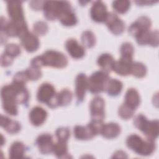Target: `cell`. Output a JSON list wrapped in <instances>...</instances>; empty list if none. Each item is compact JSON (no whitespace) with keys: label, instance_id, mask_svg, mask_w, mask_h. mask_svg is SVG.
<instances>
[{"label":"cell","instance_id":"obj_1","mask_svg":"<svg viewBox=\"0 0 159 159\" xmlns=\"http://www.w3.org/2000/svg\"><path fill=\"white\" fill-rule=\"evenodd\" d=\"M1 96L4 111L11 116L18 114V104L27 105L29 100V93L25 84L13 81L2 87Z\"/></svg>","mask_w":159,"mask_h":159},{"label":"cell","instance_id":"obj_2","mask_svg":"<svg viewBox=\"0 0 159 159\" xmlns=\"http://www.w3.org/2000/svg\"><path fill=\"white\" fill-rule=\"evenodd\" d=\"M126 145L128 148L138 155L148 156L152 154L155 150L154 140L143 139L137 134H131L126 139Z\"/></svg>","mask_w":159,"mask_h":159},{"label":"cell","instance_id":"obj_3","mask_svg":"<svg viewBox=\"0 0 159 159\" xmlns=\"http://www.w3.org/2000/svg\"><path fill=\"white\" fill-rule=\"evenodd\" d=\"M6 2L7 13L10 20L16 24L20 29L21 32L20 38L28 32L27 24L24 16L22 2L19 1H9Z\"/></svg>","mask_w":159,"mask_h":159},{"label":"cell","instance_id":"obj_4","mask_svg":"<svg viewBox=\"0 0 159 159\" xmlns=\"http://www.w3.org/2000/svg\"><path fill=\"white\" fill-rule=\"evenodd\" d=\"M134 125L147 139L154 140L158 137L159 130V122L158 120H149L145 116L140 114L135 117Z\"/></svg>","mask_w":159,"mask_h":159},{"label":"cell","instance_id":"obj_5","mask_svg":"<svg viewBox=\"0 0 159 159\" xmlns=\"http://www.w3.org/2000/svg\"><path fill=\"white\" fill-rule=\"evenodd\" d=\"M103 122L92 120L86 125H76L73 129L75 137L80 140H88L100 134Z\"/></svg>","mask_w":159,"mask_h":159},{"label":"cell","instance_id":"obj_6","mask_svg":"<svg viewBox=\"0 0 159 159\" xmlns=\"http://www.w3.org/2000/svg\"><path fill=\"white\" fill-rule=\"evenodd\" d=\"M37 99L39 102L45 104L50 108L58 107L57 93L54 86L48 83H43L39 86L37 93Z\"/></svg>","mask_w":159,"mask_h":159},{"label":"cell","instance_id":"obj_7","mask_svg":"<svg viewBox=\"0 0 159 159\" xmlns=\"http://www.w3.org/2000/svg\"><path fill=\"white\" fill-rule=\"evenodd\" d=\"M42 66H50L56 68H63L68 64L66 57L62 53L55 50H47L39 56Z\"/></svg>","mask_w":159,"mask_h":159},{"label":"cell","instance_id":"obj_8","mask_svg":"<svg viewBox=\"0 0 159 159\" xmlns=\"http://www.w3.org/2000/svg\"><path fill=\"white\" fill-rule=\"evenodd\" d=\"M71 8L70 2L67 1H45L42 9L44 17L53 21L58 19L63 12Z\"/></svg>","mask_w":159,"mask_h":159},{"label":"cell","instance_id":"obj_9","mask_svg":"<svg viewBox=\"0 0 159 159\" xmlns=\"http://www.w3.org/2000/svg\"><path fill=\"white\" fill-rule=\"evenodd\" d=\"M108 73L102 70L93 73L88 79V89L94 94H98L105 91L109 80Z\"/></svg>","mask_w":159,"mask_h":159},{"label":"cell","instance_id":"obj_10","mask_svg":"<svg viewBox=\"0 0 159 159\" xmlns=\"http://www.w3.org/2000/svg\"><path fill=\"white\" fill-rule=\"evenodd\" d=\"M104 104V101L101 97L96 96L91 100L89 109L92 120L103 122L105 117Z\"/></svg>","mask_w":159,"mask_h":159},{"label":"cell","instance_id":"obj_11","mask_svg":"<svg viewBox=\"0 0 159 159\" xmlns=\"http://www.w3.org/2000/svg\"><path fill=\"white\" fill-rule=\"evenodd\" d=\"M152 25L150 19L147 16H140L129 27V34L135 38L144 32L149 30Z\"/></svg>","mask_w":159,"mask_h":159},{"label":"cell","instance_id":"obj_12","mask_svg":"<svg viewBox=\"0 0 159 159\" xmlns=\"http://www.w3.org/2000/svg\"><path fill=\"white\" fill-rule=\"evenodd\" d=\"M108 12L105 4L101 1L93 2L90 9V16L93 21L98 23L105 22Z\"/></svg>","mask_w":159,"mask_h":159},{"label":"cell","instance_id":"obj_13","mask_svg":"<svg viewBox=\"0 0 159 159\" xmlns=\"http://www.w3.org/2000/svg\"><path fill=\"white\" fill-rule=\"evenodd\" d=\"M105 23L109 30L114 35H120L124 31V22L113 12H108Z\"/></svg>","mask_w":159,"mask_h":159},{"label":"cell","instance_id":"obj_14","mask_svg":"<svg viewBox=\"0 0 159 159\" xmlns=\"http://www.w3.org/2000/svg\"><path fill=\"white\" fill-rule=\"evenodd\" d=\"M54 143L53 137L50 134H42L39 135L35 140V145L39 152L43 155L52 152Z\"/></svg>","mask_w":159,"mask_h":159},{"label":"cell","instance_id":"obj_15","mask_svg":"<svg viewBox=\"0 0 159 159\" xmlns=\"http://www.w3.org/2000/svg\"><path fill=\"white\" fill-rule=\"evenodd\" d=\"M88 78L84 73L78 74L75 79V95L77 101L81 102L88 89Z\"/></svg>","mask_w":159,"mask_h":159},{"label":"cell","instance_id":"obj_16","mask_svg":"<svg viewBox=\"0 0 159 159\" xmlns=\"http://www.w3.org/2000/svg\"><path fill=\"white\" fill-rule=\"evenodd\" d=\"M137 43L140 45H148L152 47H157L158 45V30H147L135 37Z\"/></svg>","mask_w":159,"mask_h":159},{"label":"cell","instance_id":"obj_17","mask_svg":"<svg viewBox=\"0 0 159 159\" xmlns=\"http://www.w3.org/2000/svg\"><path fill=\"white\" fill-rule=\"evenodd\" d=\"M20 39L22 46L27 52H34L39 47L40 42L38 37L34 34L29 31L20 37Z\"/></svg>","mask_w":159,"mask_h":159},{"label":"cell","instance_id":"obj_18","mask_svg":"<svg viewBox=\"0 0 159 159\" xmlns=\"http://www.w3.org/2000/svg\"><path fill=\"white\" fill-rule=\"evenodd\" d=\"M65 48L69 55L74 59H81L85 55L83 46L79 44L76 39H70L65 43Z\"/></svg>","mask_w":159,"mask_h":159},{"label":"cell","instance_id":"obj_19","mask_svg":"<svg viewBox=\"0 0 159 159\" xmlns=\"http://www.w3.org/2000/svg\"><path fill=\"white\" fill-rule=\"evenodd\" d=\"M29 117L30 123L33 125L39 127L45 122L47 117V112L43 108L36 106L30 110Z\"/></svg>","mask_w":159,"mask_h":159},{"label":"cell","instance_id":"obj_20","mask_svg":"<svg viewBox=\"0 0 159 159\" xmlns=\"http://www.w3.org/2000/svg\"><path fill=\"white\" fill-rule=\"evenodd\" d=\"M0 125L2 128L10 134H17L21 129L20 124L19 122L12 120L8 117L3 115H1Z\"/></svg>","mask_w":159,"mask_h":159},{"label":"cell","instance_id":"obj_21","mask_svg":"<svg viewBox=\"0 0 159 159\" xmlns=\"http://www.w3.org/2000/svg\"><path fill=\"white\" fill-rule=\"evenodd\" d=\"M120 133V127L117 123L110 122L104 124L101 128L100 134L104 138L112 139L117 137Z\"/></svg>","mask_w":159,"mask_h":159},{"label":"cell","instance_id":"obj_22","mask_svg":"<svg viewBox=\"0 0 159 159\" xmlns=\"http://www.w3.org/2000/svg\"><path fill=\"white\" fill-rule=\"evenodd\" d=\"M140 102V98L138 91L134 88H129L125 95L124 104L135 111Z\"/></svg>","mask_w":159,"mask_h":159},{"label":"cell","instance_id":"obj_23","mask_svg":"<svg viewBox=\"0 0 159 159\" xmlns=\"http://www.w3.org/2000/svg\"><path fill=\"white\" fill-rule=\"evenodd\" d=\"M133 61L120 58L118 61H115L112 67V71L120 76H127L130 74L131 65Z\"/></svg>","mask_w":159,"mask_h":159},{"label":"cell","instance_id":"obj_24","mask_svg":"<svg viewBox=\"0 0 159 159\" xmlns=\"http://www.w3.org/2000/svg\"><path fill=\"white\" fill-rule=\"evenodd\" d=\"M115 60L113 57L109 53H102L99 56L97 60L98 66L102 69V71L109 73L112 70V67L114 64Z\"/></svg>","mask_w":159,"mask_h":159},{"label":"cell","instance_id":"obj_25","mask_svg":"<svg viewBox=\"0 0 159 159\" xmlns=\"http://www.w3.org/2000/svg\"><path fill=\"white\" fill-rule=\"evenodd\" d=\"M61 24L66 27H71L75 25L78 22V19L75 13L72 9H69L63 12L58 18Z\"/></svg>","mask_w":159,"mask_h":159},{"label":"cell","instance_id":"obj_26","mask_svg":"<svg viewBox=\"0 0 159 159\" xmlns=\"http://www.w3.org/2000/svg\"><path fill=\"white\" fill-rule=\"evenodd\" d=\"M123 88L122 83L117 79H109L105 89L109 96H118L122 91Z\"/></svg>","mask_w":159,"mask_h":159},{"label":"cell","instance_id":"obj_27","mask_svg":"<svg viewBox=\"0 0 159 159\" xmlns=\"http://www.w3.org/2000/svg\"><path fill=\"white\" fill-rule=\"evenodd\" d=\"M25 152L24 144L19 141L13 142L9 150V156L11 158H22Z\"/></svg>","mask_w":159,"mask_h":159},{"label":"cell","instance_id":"obj_28","mask_svg":"<svg viewBox=\"0 0 159 159\" xmlns=\"http://www.w3.org/2000/svg\"><path fill=\"white\" fill-rule=\"evenodd\" d=\"M52 152L58 158H70V156L68 152L67 142L58 141L54 143Z\"/></svg>","mask_w":159,"mask_h":159},{"label":"cell","instance_id":"obj_29","mask_svg":"<svg viewBox=\"0 0 159 159\" xmlns=\"http://www.w3.org/2000/svg\"><path fill=\"white\" fill-rule=\"evenodd\" d=\"M72 93L68 89H63L57 93V101L58 106H66L72 100Z\"/></svg>","mask_w":159,"mask_h":159},{"label":"cell","instance_id":"obj_30","mask_svg":"<svg viewBox=\"0 0 159 159\" xmlns=\"http://www.w3.org/2000/svg\"><path fill=\"white\" fill-rule=\"evenodd\" d=\"M120 58L131 60L133 59V55L134 53V48L132 43L129 42L123 43L120 48Z\"/></svg>","mask_w":159,"mask_h":159},{"label":"cell","instance_id":"obj_31","mask_svg":"<svg viewBox=\"0 0 159 159\" xmlns=\"http://www.w3.org/2000/svg\"><path fill=\"white\" fill-rule=\"evenodd\" d=\"M130 74L137 78H143L147 74V68L142 63L133 62L131 65Z\"/></svg>","mask_w":159,"mask_h":159},{"label":"cell","instance_id":"obj_32","mask_svg":"<svg viewBox=\"0 0 159 159\" xmlns=\"http://www.w3.org/2000/svg\"><path fill=\"white\" fill-rule=\"evenodd\" d=\"M81 42L83 47L90 48L94 46L96 38L94 34L90 30H86L81 35Z\"/></svg>","mask_w":159,"mask_h":159},{"label":"cell","instance_id":"obj_33","mask_svg":"<svg viewBox=\"0 0 159 159\" xmlns=\"http://www.w3.org/2000/svg\"><path fill=\"white\" fill-rule=\"evenodd\" d=\"M130 6V2L126 0L115 1L112 2V7L116 12L119 14H125L129 9Z\"/></svg>","mask_w":159,"mask_h":159},{"label":"cell","instance_id":"obj_34","mask_svg":"<svg viewBox=\"0 0 159 159\" xmlns=\"http://www.w3.org/2000/svg\"><path fill=\"white\" fill-rule=\"evenodd\" d=\"M24 71L29 81H36L42 76V71L40 68L32 66H30L27 68Z\"/></svg>","mask_w":159,"mask_h":159},{"label":"cell","instance_id":"obj_35","mask_svg":"<svg viewBox=\"0 0 159 159\" xmlns=\"http://www.w3.org/2000/svg\"><path fill=\"white\" fill-rule=\"evenodd\" d=\"M48 29L47 24L44 21H37L34 24L33 31L35 35L42 36L47 34Z\"/></svg>","mask_w":159,"mask_h":159},{"label":"cell","instance_id":"obj_36","mask_svg":"<svg viewBox=\"0 0 159 159\" xmlns=\"http://www.w3.org/2000/svg\"><path fill=\"white\" fill-rule=\"evenodd\" d=\"M4 53L11 58H14L20 54L21 50L18 45L15 43H9L5 47Z\"/></svg>","mask_w":159,"mask_h":159},{"label":"cell","instance_id":"obj_37","mask_svg":"<svg viewBox=\"0 0 159 159\" xmlns=\"http://www.w3.org/2000/svg\"><path fill=\"white\" fill-rule=\"evenodd\" d=\"M135 111L130 108L124 103L119 107L118 114L119 116L123 119L127 120L133 117Z\"/></svg>","mask_w":159,"mask_h":159},{"label":"cell","instance_id":"obj_38","mask_svg":"<svg viewBox=\"0 0 159 159\" xmlns=\"http://www.w3.org/2000/svg\"><path fill=\"white\" fill-rule=\"evenodd\" d=\"M55 135L58 141L67 142L70 136V132L68 127H61L57 129Z\"/></svg>","mask_w":159,"mask_h":159},{"label":"cell","instance_id":"obj_39","mask_svg":"<svg viewBox=\"0 0 159 159\" xmlns=\"http://www.w3.org/2000/svg\"><path fill=\"white\" fill-rule=\"evenodd\" d=\"M29 81L24 71H19L15 74L13 78V82L22 84H25L27 82Z\"/></svg>","mask_w":159,"mask_h":159},{"label":"cell","instance_id":"obj_40","mask_svg":"<svg viewBox=\"0 0 159 159\" xmlns=\"http://www.w3.org/2000/svg\"><path fill=\"white\" fill-rule=\"evenodd\" d=\"M14 58L8 56L3 52L1 56V65L2 67H6L11 65L13 62Z\"/></svg>","mask_w":159,"mask_h":159},{"label":"cell","instance_id":"obj_41","mask_svg":"<svg viewBox=\"0 0 159 159\" xmlns=\"http://www.w3.org/2000/svg\"><path fill=\"white\" fill-rule=\"evenodd\" d=\"M45 1H30L29 3L30 7L32 9L39 11L41 9H43V4Z\"/></svg>","mask_w":159,"mask_h":159},{"label":"cell","instance_id":"obj_42","mask_svg":"<svg viewBox=\"0 0 159 159\" xmlns=\"http://www.w3.org/2000/svg\"><path fill=\"white\" fill-rule=\"evenodd\" d=\"M114 157H115V158H127V156L126 155V153H125L124 152L119 150V151L116 152L114 153L112 158H114Z\"/></svg>","mask_w":159,"mask_h":159},{"label":"cell","instance_id":"obj_43","mask_svg":"<svg viewBox=\"0 0 159 159\" xmlns=\"http://www.w3.org/2000/svg\"><path fill=\"white\" fill-rule=\"evenodd\" d=\"M135 3H137V4L140 5V6H142L143 4H145L146 3H148V4H153L155 3V2L153 1H135Z\"/></svg>","mask_w":159,"mask_h":159}]
</instances>
